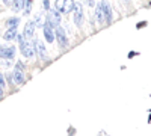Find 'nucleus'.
Masks as SVG:
<instances>
[{
    "label": "nucleus",
    "mask_w": 151,
    "mask_h": 136,
    "mask_svg": "<svg viewBox=\"0 0 151 136\" xmlns=\"http://www.w3.org/2000/svg\"><path fill=\"white\" fill-rule=\"evenodd\" d=\"M35 23L33 21H29L26 26H24V33H23V36H24V40H30L32 36H33V32H35Z\"/></svg>",
    "instance_id": "6"
},
{
    "label": "nucleus",
    "mask_w": 151,
    "mask_h": 136,
    "mask_svg": "<svg viewBox=\"0 0 151 136\" xmlns=\"http://www.w3.org/2000/svg\"><path fill=\"white\" fill-rule=\"evenodd\" d=\"M103 18L106 23H110L112 21V9H110V5L106 2V0H103Z\"/></svg>",
    "instance_id": "7"
},
{
    "label": "nucleus",
    "mask_w": 151,
    "mask_h": 136,
    "mask_svg": "<svg viewBox=\"0 0 151 136\" xmlns=\"http://www.w3.org/2000/svg\"><path fill=\"white\" fill-rule=\"evenodd\" d=\"M95 14H97V21L101 24L103 20H104V18H103V3H101V2L97 5V12H95Z\"/></svg>",
    "instance_id": "12"
},
{
    "label": "nucleus",
    "mask_w": 151,
    "mask_h": 136,
    "mask_svg": "<svg viewBox=\"0 0 151 136\" xmlns=\"http://www.w3.org/2000/svg\"><path fill=\"white\" fill-rule=\"evenodd\" d=\"M73 11H74V24L76 26H82V21H83V8H82V5H76Z\"/></svg>",
    "instance_id": "5"
},
{
    "label": "nucleus",
    "mask_w": 151,
    "mask_h": 136,
    "mask_svg": "<svg viewBox=\"0 0 151 136\" xmlns=\"http://www.w3.org/2000/svg\"><path fill=\"white\" fill-rule=\"evenodd\" d=\"M15 40L18 41V44H20V45H21V44H23L24 41H26V40H24V36H23V35H20V33H17V36H15Z\"/></svg>",
    "instance_id": "18"
},
{
    "label": "nucleus",
    "mask_w": 151,
    "mask_h": 136,
    "mask_svg": "<svg viewBox=\"0 0 151 136\" xmlns=\"http://www.w3.org/2000/svg\"><path fill=\"white\" fill-rule=\"evenodd\" d=\"M14 56H15V47H3V45H0V58L9 60Z\"/></svg>",
    "instance_id": "4"
},
{
    "label": "nucleus",
    "mask_w": 151,
    "mask_h": 136,
    "mask_svg": "<svg viewBox=\"0 0 151 136\" xmlns=\"http://www.w3.org/2000/svg\"><path fill=\"white\" fill-rule=\"evenodd\" d=\"M33 47H35V52L38 53V56H40V59H47V52H45V45L41 40H35L33 42Z\"/></svg>",
    "instance_id": "3"
},
{
    "label": "nucleus",
    "mask_w": 151,
    "mask_h": 136,
    "mask_svg": "<svg viewBox=\"0 0 151 136\" xmlns=\"http://www.w3.org/2000/svg\"><path fill=\"white\" fill-rule=\"evenodd\" d=\"M18 23H20V18H17V17H11V18L6 20V26H8V29H11V27H17V26H18Z\"/></svg>",
    "instance_id": "13"
},
{
    "label": "nucleus",
    "mask_w": 151,
    "mask_h": 136,
    "mask_svg": "<svg viewBox=\"0 0 151 136\" xmlns=\"http://www.w3.org/2000/svg\"><path fill=\"white\" fill-rule=\"evenodd\" d=\"M42 32H44V36H45V40L48 42H53L55 41V33H53V29L52 27H48V26H42Z\"/></svg>",
    "instance_id": "8"
},
{
    "label": "nucleus",
    "mask_w": 151,
    "mask_h": 136,
    "mask_svg": "<svg viewBox=\"0 0 151 136\" xmlns=\"http://www.w3.org/2000/svg\"><path fill=\"white\" fill-rule=\"evenodd\" d=\"M64 3H65V0H56L55 9H58L59 12H62V9H64Z\"/></svg>",
    "instance_id": "17"
},
{
    "label": "nucleus",
    "mask_w": 151,
    "mask_h": 136,
    "mask_svg": "<svg viewBox=\"0 0 151 136\" xmlns=\"http://www.w3.org/2000/svg\"><path fill=\"white\" fill-rule=\"evenodd\" d=\"M56 41H58V44H59V47L60 48H64V47H67V44H68V40H67V35H65V29L62 27V26H56Z\"/></svg>",
    "instance_id": "2"
},
{
    "label": "nucleus",
    "mask_w": 151,
    "mask_h": 136,
    "mask_svg": "<svg viewBox=\"0 0 151 136\" xmlns=\"http://www.w3.org/2000/svg\"><path fill=\"white\" fill-rule=\"evenodd\" d=\"M3 3H5V5H8V6H11L12 3H14V0H3Z\"/></svg>",
    "instance_id": "22"
},
{
    "label": "nucleus",
    "mask_w": 151,
    "mask_h": 136,
    "mask_svg": "<svg viewBox=\"0 0 151 136\" xmlns=\"http://www.w3.org/2000/svg\"><path fill=\"white\" fill-rule=\"evenodd\" d=\"M17 68H18V70H23L24 67H23V64H20V62H18V64H17Z\"/></svg>",
    "instance_id": "23"
},
{
    "label": "nucleus",
    "mask_w": 151,
    "mask_h": 136,
    "mask_svg": "<svg viewBox=\"0 0 151 136\" xmlns=\"http://www.w3.org/2000/svg\"><path fill=\"white\" fill-rule=\"evenodd\" d=\"M15 36H17V27H11V29H8V30L5 32L3 38H5L6 41H11V40H15Z\"/></svg>",
    "instance_id": "10"
},
{
    "label": "nucleus",
    "mask_w": 151,
    "mask_h": 136,
    "mask_svg": "<svg viewBox=\"0 0 151 136\" xmlns=\"http://www.w3.org/2000/svg\"><path fill=\"white\" fill-rule=\"evenodd\" d=\"M44 9H45V11L50 9V2H48V0H44Z\"/></svg>",
    "instance_id": "21"
},
{
    "label": "nucleus",
    "mask_w": 151,
    "mask_h": 136,
    "mask_svg": "<svg viewBox=\"0 0 151 136\" xmlns=\"http://www.w3.org/2000/svg\"><path fill=\"white\" fill-rule=\"evenodd\" d=\"M76 3H74V0H65V3H64V9H62V14H70V12L74 9Z\"/></svg>",
    "instance_id": "11"
},
{
    "label": "nucleus",
    "mask_w": 151,
    "mask_h": 136,
    "mask_svg": "<svg viewBox=\"0 0 151 136\" xmlns=\"http://www.w3.org/2000/svg\"><path fill=\"white\" fill-rule=\"evenodd\" d=\"M12 80H14V83H15V85H21V83H23V80H24V77H23V70L15 68V71L12 73Z\"/></svg>",
    "instance_id": "9"
},
{
    "label": "nucleus",
    "mask_w": 151,
    "mask_h": 136,
    "mask_svg": "<svg viewBox=\"0 0 151 136\" xmlns=\"http://www.w3.org/2000/svg\"><path fill=\"white\" fill-rule=\"evenodd\" d=\"M11 6H12V11L18 12V11L23 9V6H24V0H14V3H12Z\"/></svg>",
    "instance_id": "14"
},
{
    "label": "nucleus",
    "mask_w": 151,
    "mask_h": 136,
    "mask_svg": "<svg viewBox=\"0 0 151 136\" xmlns=\"http://www.w3.org/2000/svg\"><path fill=\"white\" fill-rule=\"evenodd\" d=\"M5 88V79H3V74L0 73V89Z\"/></svg>",
    "instance_id": "19"
},
{
    "label": "nucleus",
    "mask_w": 151,
    "mask_h": 136,
    "mask_svg": "<svg viewBox=\"0 0 151 136\" xmlns=\"http://www.w3.org/2000/svg\"><path fill=\"white\" fill-rule=\"evenodd\" d=\"M3 97V94H2V89H0V98H2Z\"/></svg>",
    "instance_id": "24"
},
{
    "label": "nucleus",
    "mask_w": 151,
    "mask_h": 136,
    "mask_svg": "<svg viewBox=\"0 0 151 136\" xmlns=\"http://www.w3.org/2000/svg\"><path fill=\"white\" fill-rule=\"evenodd\" d=\"M85 3H86L88 6H94V5H95V0H85Z\"/></svg>",
    "instance_id": "20"
},
{
    "label": "nucleus",
    "mask_w": 151,
    "mask_h": 136,
    "mask_svg": "<svg viewBox=\"0 0 151 136\" xmlns=\"http://www.w3.org/2000/svg\"><path fill=\"white\" fill-rule=\"evenodd\" d=\"M32 2H33V0H24V12H26V15H29V14H30Z\"/></svg>",
    "instance_id": "15"
},
{
    "label": "nucleus",
    "mask_w": 151,
    "mask_h": 136,
    "mask_svg": "<svg viewBox=\"0 0 151 136\" xmlns=\"http://www.w3.org/2000/svg\"><path fill=\"white\" fill-rule=\"evenodd\" d=\"M33 23H35V26H36V27H42V26H44V21L41 20V14H38V15L35 17Z\"/></svg>",
    "instance_id": "16"
},
{
    "label": "nucleus",
    "mask_w": 151,
    "mask_h": 136,
    "mask_svg": "<svg viewBox=\"0 0 151 136\" xmlns=\"http://www.w3.org/2000/svg\"><path fill=\"white\" fill-rule=\"evenodd\" d=\"M20 50H21V55L24 56V58H32L33 55H35V47H33V44L30 42V40H26L21 45H20Z\"/></svg>",
    "instance_id": "1"
}]
</instances>
